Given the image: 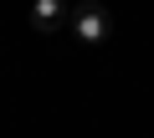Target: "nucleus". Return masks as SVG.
Segmentation results:
<instances>
[{
    "instance_id": "2",
    "label": "nucleus",
    "mask_w": 154,
    "mask_h": 138,
    "mask_svg": "<svg viewBox=\"0 0 154 138\" xmlns=\"http://www.w3.org/2000/svg\"><path fill=\"white\" fill-rule=\"evenodd\" d=\"M62 21H67V5H62V0H31V26L41 36L62 31Z\"/></svg>"
},
{
    "instance_id": "1",
    "label": "nucleus",
    "mask_w": 154,
    "mask_h": 138,
    "mask_svg": "<svg viewBox=\"0 0 154 138\" xmlns=\"http://www.w3.org/2000/svg\"><path fill=\"white\" fill-rule=\"evenodd\" d=\"M72 31L82 36V41H108L113 21H108V10L98 5V0H77V10H72Z\"/></svg>"
}]
</instances>
